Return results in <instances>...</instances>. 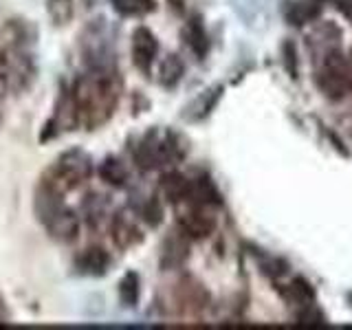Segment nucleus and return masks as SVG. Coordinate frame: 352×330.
Returning a JSON list of instances; mask_svg holds the SVG:
<instances>
[{
	"mask_svg": "<svg viewBox=\"0 0 352 330\" xmlns=\"http://www.w3.org/2000/svg\"><path fill=\"white\" fill-rule=\"evenodd\" d=\"M71 93L80 124L88 130L106 124L119 102V84L113 69H91V73L75 82Z\"/></svg>",
	"mask_w": 352,
	"mask_h": 330,
	"instance_id": "1",
	"label": "nucleus"
},
{
	"mask_svg": "<svg viewBox=\"0 0 352 330\" xmlns=\"http://www.w3.org/2000/svg\"><path fill=\"white\" fill-rule=\"evenodd\" d=\"M93 176V159L84 150H66L53 163L44 181H49L60 192H69L84 185Z\"/></svg>",
	"mask_w": 352,
	"mask_h": 330,
	"instance_id": "2",
	"label": "nucleus"
},
{
	"mask_svg": "<svg viewBox=\"0 0 352 330\" xmlns=\"http://www.w3.org/2000/svg\"><path fill=\"white\" fill-rule=\"evenodd\" d=\"M179 157H181L179 141L172 135H159V132H150L148 137H143V141L135 150V161L143 170L159 168V165L176 161Z\"/></svg>",
	"mask_w": 352,
	"mask_h": 330,
	"instance_id": "3",
	"label": "nucleus"
},
{
	"mask_svg": "<svg viewBox=\"0 0 352 330\" xmlns=\"http://www.w3.org/2000/svg\"><path fill=\"white\" fill-rule=\"evenodd\" d=\"M317 84L330 99H341L352 91V66L339 53H330L317 71Z\"/></svg>",
	"mask_w": 352,
	"mask_h": 330,
	"instance_id": "4",
	"label": "nucleus"
},
{
	"mask_svg": "<svg viewBox=\"0 0 352 330\" xmlns=\"http://www.w3.org/2000/svg\"><path fill=\"white\" fill-rule=\"evenodd\" d=\"M159 55L157 36L148 27H137L132 31V62L139 71L148 73Z\"/></svg>",
	"mask_w": 352,
	"mask_h": 330,
	"instance_id": "5",
	"label": "nucleus"
},
{
	"mask_svg": "<svg viewBox=\"0 0 352 330\" xmlns=\"http://www.w3.org/2000/svg\"><path fill=\"white\" fill-rule=\"evenodd\" d=\"M47 227L49 236L58 242H71L77 238V231H80V216H77L71 207L62 205L60 209H55V212L44 220L42 223Z\"/></svg>",
	"mask_w": 352,
	"mask_h": 330,
	"instance_id": "6",
	"label": "nucleus"
},
{
	"mask_svg": "<svg viewBox=\"0 0 352 330\" xmlns=\"http://www.w3.org/2000/svg\"><path fill=\"white\" fill-rule=\"evenodd\" d=\"M179 227L185 236L201 240L212 234L216 227V220H214V216H209L205 212V205H194L192 209H187V212H183L179 216Z\"/></svg>",
	"mask_w": 352,
	"mask_h": 330,
	"instance_id": "7",
	"label": "nucleus"
},
{
	"mask_svg": "<svg viewBox=\"0 0 352 330\" xmlns=\"http://www.w3.org/2000/svg\"><path fill=\"white\" fill-rule=\"evenodd\" d=\"M110 264V253L104 247H86L80 256L75 258V271L88 275V278H99V275H106Z\"/></svg>",
	"mask_w": 352,
	"mask_h": 330,
	"instance_id": "8",
	"label": "nucleus"
},
{
	"mask_svg": "<svg viewBox=\"0 0 352 330\" xmlns=\"http://www.w3.org/2000/svg\"><path fill=\"white\" fill-rule=\"evenodd\" d=\"M141 238H143V234L139 231V227L132 223L126 214L115 216V220H113V240H115L117 247L130 249V247L139 245Z\"/></svg>",
	"mask_w": 352,
	"mask_h": 330,
	"instance_id": "9",
	"label": "nucleus"
},
{
	"mask_svg": "<svg viewBox=\"0 0 352 330\" xmlns=\"http://www.w3.org/2000/svg\"><path fill=\"white\" fill-rule=\"evenodd\" d=\"M190 183L192 181H187L183 174L170 172V174H165L161 179V192H163L165 198H168V201L183 203V201L190 198Z\"/></svg>",
	"mask_w": 352,
	"mask_h": 330,
	"instance_id": "10",
	"label": "nucleus"
},
{
	"mask_svg": "<svg viewBox=\"0 0 352 330\" xmlns=\"http://www.w3.org/2000/svg\"><path fill=\"white\" fill-rule=\"evenodd\" d=\"M99 176H102V181L113 185V187H124L130 179V172L126 168V163L117 159V157H106L102 163H99Z\"/></svg>",
	"mask_w": 352,
	"mask_h": 330,
	"instance_id": "11",
	"label": "nucleus"
},
{
	"mask_svg": "<svg viewBox=\"0 0 352 330\" xmlns=\"http://www.w3.org/2000/svg\"><path fill=\"white\" fill-rule=\"evenodd\" d=\"M220 91H223L220 86H214V88H207V91H203L190 106L185 108V117L192 119V121H198V119L207 117L209 113H212V108L216 106L218 97H220Z\"/></svg>",
	"mask_w": 352,
	"mask_h": 330,
	"instance_id": "12",
	"label": "nucleus"
},
{
	"mask_svg": "<svg viewBox=\"0 0 352 330\" xmlns=\"http://www.w3.org/2000/svg\"><path fill=\"white\" fill-rule=\"evenodd\" d=\"M141 295V280L135 271H128L119 282V302L126 308H135Z\"/></svg>",
	"mask_w": 352,
	"mask_h": 330,
	"instance_id": "13",
	"label": "nucleus"
},
{
	"mask_svg": "<svg viewBox=\"0 0 352 330\" xmlns=\"http://www.w3.org/2000/svg\"><path fill=\"white\" fill-rule=\"evenodd\" d=\"M185 38H187V44H190L192 51L198 55V58H205L209 42H207V33H205V27H203L201 18H192L190 22H187Z\"/></svg>",
	"mask_w": 352,
	"mask_h": 330,
	"instance_id": "14",
	"label": "nucleus"
},
{
	"mask_svg": "<svg viewBox=\"0 0 352 330\" xmlns=\"http://www.w3.org/2000/svg\"><path fill=\"white\" fill-rule=\"evenodd\" d=\"M183 71H185V66L181 62L179 55H168L163 62H161V69H159V82L165 86V88H172L181 82V77H183Z\"/></svg>",
	"mask_w": 352,
	"mask_h": 330,
	"instance_id": "15",
	"label": "nucleus"
},
{
	"mask_svg": "<svg viewBox=\"0 0 352 330\" xmlns=\"http://www.w3.org/2000/svg\"><path fill=\"white\" fill-rule=\"evenodd\" d=\"M110 5L121 16H146L154 11V0H110Z\"/></svg>",
	"mask_w": 352,
	"mask_h": 330,
	"instance_id": "16",
	"label": "nucleus"
},
{
	"mask_svg": "<svg viewBox=\"0 0 352 330\" xmlns=\"http://www.w3.org/2000/svg\"><path fill=\"white\" fill-rule=\"evenodd\" d=\"M47 9L55 25H66V22L73 20L75 14L73 0H47Z\"/></svg>",
	"mask_w": 352,
	"mask_h": 330,
	"instance_id": "17",
	"label": "nucleus"
},
{
	"mask_svg": "<svg viewBox=\"0 0 352 330\" xmlns=\"http://www.w3.org/2000/svg\"><path fill=\"white\" fill-rule=\"evenodd\" d=\"M319 16V5L315 3H295L289 11V20L295 22V25H306L313 18Z\"/></svg>",
	"mask_w": 352,
	"mask_h": 330,
	"instance_id": "18",
	"label": "nucleus"
},
{
	"mask_svg": "<svg viewBox=\"0 0 352 330\" xmlns=\"http://www.w3.org/2000/svg\"><path fill=\"white\" fill-rule=\"evenodd\" d=\"M141 216H143V220L146 223H150L152 227L154 225H159L161 223V216H163V212H161V207H159V203L154 201V198H150V201L143 205V209H141Z\"/></svg>",
	"mask_w": 352,
	"mask_h": 330,
	"instance_id": "19",
	"label": "nucleus"
},
{
	"mask_svg": "<svg viewBox=\"0 0 352 330\" xmlns=\"http://www.w3.org/2000/svg\"><path fill=\"white\" fill-rule=\"evenodd\" d=\"M168 245H170V247H176V249H185V245H181V242H179V245H176V242H168ZM170 256H174V251H165V253H163V262H165V264H172V258H170ZM183 258H185V253H181V256H176V258H174V264H179Z\"/></svg>",
	"mask_w": 352,
	"mask_h": 330,
	"instance_id": "20",
	"label": "nucleus"
},
{
	"mask_svg": "<svg viewBox=\"0 0 352 330\" xmlns=\"http://www.w3.org/2000/svg\"><path fill=\"white\" fill-rule=\"evenodd\" d=\"M5 315H7V308H5V300L0 297V322L5 319Z\"/></svg>",
	"mask_w": 352,
	"mask_h": 330,
	"instance_id": "21",
	"label": "nucleus"
}]
</instances>
